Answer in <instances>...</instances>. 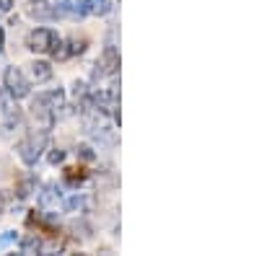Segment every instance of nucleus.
Instances as JSON below:
<instances>
[{
    "instance_id": "11",
    "label": "nucleus",
    "mask_w": 259,
    "mask_h": 256,
    "mask_svg": "<svg viewBox=\"0 0 259 256\" xmlns=\"http://www.w3.org/2000/svg\"><path fill=\"white\" fill-rule=\"evenodd\" d=\"M62 207H65V212H78V210L85 207V197H83V194H73V197L65 199Z\"/></svg>"
},
{
    "instance_id": "6",
    "label": "nucleus",
    "mask_w": 259,
    "mask_h": 256,
    "mask_svg": "<svg viewBox=\"0 0 259 256\" xmlns=\"http://www.w3.org/2000/svg\"><path fill=\"white\" fill-rule=\"evenodd\" d=\"M29 16L39 18V21H55V18H60V11L55 6L45 3V0H34V3L29 6Z\"/></svg>"
},
{
    "instance_id": "14",
    "label": "nucleus",
    "mask_w": 259,
    "mask_h": 256,
    "mask_svg": "<svg viewBox=\"0 0 259 256\" xmlns=\"http://www.w3.org/2000/svg\"><path fill=\"white\" fill-rule=\"evenodd\" d=\"M78 156H80L83 161H94V158H96V156H94V150H91L89 145H78Z\"/></svg>"
},
{
    "instance_id": "12",
    "label": "nucleus",
    "mask_w": 259,
    "mask_h": 256,
    "mask_svg": "<svg viewBox=\"0 0 259 256\" xmlns=\"http://www.w3.org/2000/svg\"><path fill=\"white\" fill-rule=\"evenodd\" d=\"M18 243V233L16 230H6V233H0V251H6L11 246Z\"/></svg>"
},
{
    "instance_id": "2",
    "label": "nucleus",
    "mask_w": 259,
    "mask_h": 256,
    "mask_svg": "<svg viewBox=\"0 0 259 256\" xmlns=\"http://www.w3.org/2000/svg\"><path fill=\"white\" fill-rule=\"evenodd\" d=\"M45 145H47V132H41V135H29V137H24V140L16 142V153H18V158L24 161L26 166H34V163L41 158Z\"/></svg>"
},
{
    "instance_id": "3",
    "label": "nucleus",
    "mask_w": 259,
    "mask_h": 256,
    "mask_svg": "<svg viewBox=\"0 0 259 256\" xmlns=\"http://www.w3.org/2000/svg\"><path fill=\"white\" fill-rule=\"evenodd\" d=\"M3 85H6L8 96H13L16 101H18V98H26V96L31 93V83H29V78L24 75V70L16 68V65L6 68V73H3Z\"/></svg>"
},
{
    "instance_id": "17",
    "label": "nucleus",
    "mask_w": 259,
    "mask_h": 256,
    "mask_svg": "<svg viewBox=\"0 0 259 256\" xmlns=\"http://www.w3.org/2000/svg\"><path fill=\"white\" fill-rule=\"evenodd\" d=\"M3 44H6V36H3V29H0V49H3Z\"/></svg>"
},
{
    "instance_id": "4",
    "label": "nucleus",
    "mask_w": 259,
    "mask_h": 256,
    "mask_svg": "<svg viewBox=\"0 0 259 256\" xmlns=\"http://www.w3.org/2000/svg\"><path fill=\"white\" fill-rule=\"evenodd\" d=\"M60 44V36H57V31H52V29H47V26H39V29H34V31H29V36H26V49H31V52H55V47Z\"/></svg>"
},
{
    "instance_id": "7",
    "label": "nucleus",
    "mask_w": 259,
    "mask_h": 256,
    "mask_svg": "<svg viewBox=\"0 0 259 256\" xmlns=\"http://www.w3.org/2000/svg\"><path fill=\"white\" fill-rule=\"evenodd\" d=\"M83 16H109L112 13V0H80Z\"/></svg>"
},
{
    "instance_id": "13",
    "label": "nucleus",
    "mask_w": 259,
    "mask_h": 256,
    "mask_svg": "<svg viewBox=\"0 0 259 256\" xmlns=\"http://www.w3.org/2000/svg\"><path fill=\"white\" fill-rule=\"evenodd\" d=\"M62 161H65V150H62V147H55V150L50 153V163L57 166V163H62Z\"/></svg>"
},
{
    "instance_id": "10",
    "label": "nucleus",
    "mask_w": 259,
    "mask_h": 256,
    "mask_svg": "<svg viewBox=\"0 0 259 256\" xmlns=\"http://www.w3.org/2000/svg\"><path fill=\"white\" fill-rule=\"evenodd\" d=\"M60 199V189L55 186V184H50V186H45V191L39 194V204L41 207H50L52 202H57Z\"/></svg>"
},
{
    "instance_id": "8",
    "label": "nucleus",
    "mask_w": 259,
    "mask_h": 256,
    "mask_svg": "<svg viewBox=\"0 0 259 256\" xmlns=\"http://www.w3.org/2000/svg\"><path fill=\"white\" fill-rule=\"evenodd\" d=\"M29 73H31V80L36 83H47L52 78V65L45 60H34L31 65H29Z\"/></svg>"
},
{
    "instance_id": "1",
    "label": "nucleus",
    "mask_w": 259,
    "mask_h": 256,
    "mask_svg": "<svg viewBox=\"0 0 259 256\" xmlns=\"http://www.w3.org/2000/svg\"><path fill=\"white\" fill-rule=\"evenodd\" d=\"M62 104H65V93H62V88L45 91V93H39V96L31 101V114H34L39 122L52 124V119H55L57 112L62 109Z\"/></svg>"
},
{
    "instance_id": "5",
    "label": "nucleus",
    "mask_w": 259,
    "mask_h": 256,
    "mask_svg": "<svg viewBox=\"0 0 259 256\" xmlns=\"http://www.w3.org/2000/svg\"><path fill=\"white\" fill-rule=\"evenodd\" d=\"M119 68V55L114 47H106L101 60L96 62V70H94V78H106V75H114Z\"/></svg>"
},
{
    "instance_id": "9",
    "label": "nucleus",
    "mask_w": 259,
    "mask_h": 256,
    "mask_svg": "<svg viewBox=\"0 0 259 256\" xmlns=\"http://www.w3.org/2000/svg\"><path fill=\"white\" fill-rule=\"evenodd\" d=\"M18 248H21V253H41L45 243H41L39 236H24V238H18Z\"/></svg>"
},
{
    "instance_id": "16",
    "label": "nucleus",
    "mask_w": 259,
    "mask_h": 256,
    "mask_svg": "<svg viewBox=\"0 0 259 256\" xmlns=\"http://www.w3.org/2000/svg\"><path fill=\"white\" fill-rule=\"evenodd\" d=\"M6 210V191H0V212Z\"/></svg>"
},
{
    "instance_id": "15",
    "label": "nucleus",
    "mask_w": 259,
    "mask_h": 256,
    "mask_svg": "<svg viewBox=\"0 0 259 256\" xmlns=\"http://www.w3.org/2000/svg\"><path fill=\"white\" fill-rule=\"evenodd\" d=\"M11 8H13V0H0V16L11 13Z\"/></svg>"
}]
</instances>
